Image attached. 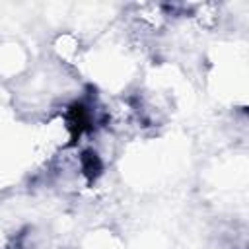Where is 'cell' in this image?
I'll list each match as a JSON object with an SVG mask.
<instances>
[{
  "label": "cell",
  "mask_w": 249,
  "mask_h": 249,
  "mask_svg": "<svg viewBox=\"0 0 249 249\" xmlns=\"http://www.w3.org/2000/svg\"><path fill=\"white\" fill-rule=\"evenodd\" d=\"M169 10L163 4H134L130 10V18L132 23L136 25V29H140L142 33H156L160 31L167 19H169Z\"/></svg>",
  "instance_id": "obj_1"
},
{
  "label": "cell",
  "mask_w": 249,
  "mask_h": 249,
  "mask_svg": "<svg viewBox=\"0 0 249 249\" xmlns=\"http://www.w3.org/2000/svg\"><path fill=\"white\" fill-rule=\"evenodd\" d=\"M189 16L193 18V21L206 31H212L220 25L222 21V6L216 2H198L189 6Z\"/></svg>",
  "instance_id": "obj_2"
}]
</instances>
